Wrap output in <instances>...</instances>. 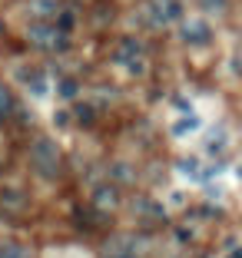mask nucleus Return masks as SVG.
<instances>
[{"label": "nucleus", "instance_id": "nucleus-16", "mask_svg": "<svg viewBox=\"0 0 242 258\" xmlns=\"http://www.w3.org/2000/svg\"><path fill=\"white\" fill-rule=\"evenodd\" d=\"M10 109H14V99H10V90H7L4 83H0V119H4V116H7Z\"/></svg>", "mask_w": 242, "mask_h": 258}, {"label": "nucleus", "instance_id": "nucleus-11", "mask_svg": "<svg viewBox=\"0 0 242 258\" xmlns=\"http://www.w3.org/2000/svg\"><path fill=\"white\" fill-rule=\"evenodd\" d=\"M179 169L182 175H189V179H203V169H199V159H179Z\"/></svg>", "mask_w": 242, "mask_h": 258}, {"label": "nucleus", "instance_id": "nucleus-2", "mask_svg": "<svg viewBox=\"0 0 242 258\" xmlns=\"http://www.w3.org/2000/svg\"><path fill=\"white\" fill-rule=\"evenodd\" d=\"M27 40H30L33 46H40V50H63L67 33H60V27L50 23V20H33L30 27H27Z\"/></svg>", "mask_w": 242, "mask_h": 258}, {"label": "nucleus", "instance_id": "nucleus-3", "mask_svg": "<svg viewBox=\"0 0 242 258\" xmlns=\"http://www.w3.org/2000/svg\"><path fill=\"white\" fill-rule=\"evenodd\" d=\"M100 258H139V242L133 235H110L100 248Z\"/></svg>", "mask_w": 242, "mask_h": 258}, {"label": "nucleus", "instance_id": "nucleus-5", "mask_svg": "<svg viewBox=\"0 0 242 258\" xmlns=\"http://www.w3.org/2000/svg\"><path fill=\"white\" fill-rule=\"evenodd\" d=\"M116 63H120V67H126L129 73H143V70H146L143 46H139L136 40H123L120 50H116Z\"/></svg>", "mask_w": 242, "mask_h": 258}, {"label": "nucleus", "instance_id": "nucleus-14", "mask_svg": "<svg viewBox=\"0 0 242 258\" xmlns=\"http://www.w3.org/2000/svg\"><path fill=\"white\" fill-rule=\"evenodd\" d=\"M73 113H76V119L83 122V126H90V122H93V119H96V109H93V106H90V103H80V106H76V109H73Z\"/></svg>", "mask_w": 242, "mask_h": 258}, {"label": "nucleus", "instance_id": "nucleus-4", "mask_svg": "<svg viewBox=\"0 0 242 258\" xmlns=\"http://www.w3.org/2000/svg\"><path fill=\"white\" fill-rule=\"evenodd\" d=\"M179 37H182V43H189V46H206L212 40V27L206 20H199V17H189V20H182Z\"/></svg>", "mask_w": 242, "mask_h": 258}, {"label": "nucleus", "instance_id": "nucleus-22", "mask_svg": "<svg viewBox=\"0 0 242 258\" xmlns=\"http://www.w3.org/2000/svg\"><path fill=\"white\" fill-rule=\"evenodd\" d=\"M239 179H242V166H239Z\"/></svg>", "mask_w": 242, "mask_h": 258}, {"label": "nucleus", "instance_id": "nucleus-17", "mask_svg": "<svg viewBox=\"0 0 242 258\" xmlns=\"http://www.w3.org/2000/svg\"><path fill=\"white\" fill-rule=\"evenodd\" d=\"M113 175L120 179V182H126V179H133V172H129V166H126V162H116V166H113Z\"/></svg>", "mask_w": 242, "mask_h": 258}, {"label": "nucleus", "instance_id": "nucleus-19", "mask_svg": "<svg viewBox=\"0 0 242 258\" xmlns=\"http://www.w3.org/2000/svg\"><path fill=\"white\" fill-rule=\"evenodd\" d=\"M222 146H226V133H219V136L212 133V139H209V149L216 152V149H222Z\"/></svg>", "mask_w": 242, "mask_h": 258}, {"label": "nucleus", "instance_id": "nucleus-6", "mask_svg": "<svg viewBox=\"0 0 242 258\" xmlns=\"http://www.w3.org/2000/svg\"><path fill=\"white\" fill-rule=\"evenodd\" d=\"M176 17H182L179 0H153L150 4V20L156 23V27H166V23H173Z\"/></svg>", "mask_w": 242, "mask_h": 258}, {"label": "nucleus", "instance_id": "nucleus-12", "mask_svg": "<svg viewBox=\"0 0 242 258\" xmlns=\"http://www.w3.org/2000/svg\"><path fill=\"white\" fill-rule=\"evenodd\" d=\"M196 129H199V119L196 116H186V119H179L173 126V136H186V133H196Z\"/></svg>", "mask_w": 242, "mask_h": 258}, {"label": "nucleus", "instance_id": "nucleus-15", "mask_svg": "<svg viewBox=\"0 0 242 258\" xmlns=\"http://www.w3.org/2000/svg\"><path fill=\"white\" fill-rule=\"evenodd\" d=\"M0 258H30V251L23 248V245H4V248H0Z\"/></svg>", "mask_w": 242, "mask_h": 258}, {"label": "nucleus", "instance_id": "nucleus-20", "mask_svg": "<svg viewBox=\"0 0 242 258\" xmlns=\"http://www.w3.org/2000/svg\"><path fill=\"white\" fill-rule=\"evenodd\" d=\"M53 122H57V126H67V122H70V116H67V109H60V113L53 116Z\"/></svg>", "mask_w": 242, "mask_h": 258}, {"label": "nucleus", "instance_id": "nucleus-21", "mask_svg": "<svg viewBox=\"0 0 242 258\" xmlns=\"http://www.w3.org/2000/svg\"><path fill=\"white\" fill-rule=\"evenodd\" d=\"M232 258H242V248H235V251H232Z\"/></svg>", "mask_w": 242, "mask_h": 258}, {"label": "nucleus", "instance_id": "nucleus-8", "mask_svg": "<svg viewBox=\"0 0 242 258\" xmlns=\"http://www.w3.org/2000/svg\"><path fill=\"white\" fill-rule=\"evenodd\" d=\"M23 83H27V90H30L37 99H43L46 93H50V86H46V76L40 73V70H33V73H23Z\"/></svg>", "mask_w": 242, "mask_h": 258}, {"label": "nucleus", "instance_id": "nucleus-7", "mask_svg": "<svg viewBox=\"0 0 242 258\" xmlns=\"http://www.w3.org/2000/svg\"><path fill=\"white\" fill-rule=\"evenodd\" d=\"M116 205H120V192H116V185L103 182L93 189V209H100V212H113Z\"/></svg>", "mask_w": 242, "mask_h": 258}, {"label": "nucleus", "instance_id": "nucleus-9", "mask_svg": "<svg viewBox=\"0 0 242 258\" xmlns=\"http://www.w3.org/2000/svg\"><path fill=\"white\" fill-rule=\"evenodd\" d=\"M33 14L40 20H50V17H60V7H57V0H33Z\"/></svg>", "mask_w": 242, "mask_h": 258}, {"label": "nucleus", "instance_id": "nucleus-1", "mask_svg": "<svg viewBox=\"0 0 242 258\" xmlns=\"http://www.w3.org/2000/svg\"><path fill=\"white\" fill-rule=\"evenodd\" d=\"M60 162H63V152L50 136H37L30 143V166L37 169V175L57 179V175H60Z\"/></svg>", "mask_w": 242, "mask_h": 258}, {"label": "nucleus", "instance_id": "nucleus-10", "mask_svg": "<svg viewBox=\"0 0 242 258\" xmlns=\"http://www.w3.org/2000/svg\"><path fill=\"white\" fill-rule=\"evenodd\" d=\"M139 212L146 215L150 222H159V219H166V212H163V205L156 202H146V199H139Z\"/></svg>", "mask_w": 242, "mask_h": 258}, {"label": "nucleus", "instance_id": "nucleus-13", "mask_svg": "<svg viewBox=\"0 0 242 258\" xmlns=\"http://www.w3.org/2000/svg\"><path fill=\"white\" fill-rule=\"evenodd\" d=\"M199 7H203L206 14L222 17V14H226V7H229V0H199Z\"/></svg>", "mask_w": 242, "mask_h": 258}, {"label": "nucleus", "instance_id": "nucleus-18", "mask_svg": "<svg viewBox=\"0 0 242 258\" xmlns=\"http://www.w3.org/2000/svg\"><path fill=\"white\" fill-rule=\"evenodd\" d=\"M60 96H76V80H60Z\"/></svg>", "mask_w": 242, "mask_h": 258}]
</instances>
